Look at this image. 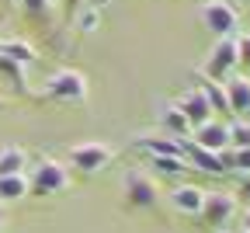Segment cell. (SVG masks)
Masks as SVG:
<instances>
[{
    "mask_svg": "<svg viewBox=\"0 0 250 233\" xmlns=\"http://www.w3.org/2000/svg\"><path fill=\"white\" fill-rule=\"evenodd\" d=\"M66 188H70V171L59 160H39L28 174V195H35V198H49Z\"/></svg>",
    "mask_w": 250,
    "mask_h": 233,
    "instance_id": "6da1fadb",
    "label": "cell"
},
{
    "mask_svg": "<svg viewBox=\"0 0 250 233\" xmlns=\"http://www.w3.org/2000/svg\"><path fill=\"white\" fill-rule=\"evenodd\" d=\"M42 97L45 101H59V105H77L87 97V77L80 70H56L52 77H45V87H42Z\"/></svg>",
    "mask_w": 250,
    "mask_h": 233,
    "instance_id": "7a4b0ae2",
    "label": "cell"
},
{
    "mask_svg": "<svg viewBox=\"0 0 250 233\" xmlns=\"http://www.w3.org/2000/svg\"><path fill=\"white\" fill-rule=\"evenodd\" d=\"M236 66H240L236 39H233V35H229V39H215L212 49H208V59H205V66H202V77L223 84V80H229V77L236 73Z\"/></svg>",
    "mask_w": 250,
    "mask_h": 233,
    "instance_id": "3957f363",
    "label": "cell"
},
{
    "mask_svg": "<svg viewBox=\"0 0 250 233\" xmlns=\"http://www.w3.org/2000/svg\"><path fill=\"white\" fill-rule=\"evenodd\" d=\"M198 18H202V24L212 31L215 39H229L233 31H236V24H240L233 4H226V0H205L202 11H198Z\"/></svg>",
    "mask_w": 250,
    "mask_h": 233,
    "instance_id": "277c9868",
    "label": "cell"
},
{
    "mask_svg": "<svg viewBox=\"0 0 250 233\" xmlns=\"http://www.w3.org/2000/svg\"><path fill=\"white\" fill-rule=\"evenodd\" d=\"M122 191H125V202H129L132 209H153L156 198H160V191H156V181L143 171H129L122 178Z\"/></svg>",
    "mask_w": 250,
    "mask_h": 233,
    "instance_id": "5b68a950",
    "label": "cell"
},
{
    "mask_svg": "<svg viewBox=\"0 0 250 233\" xmlns=\"http://www.w3.org/2000/svg\"><path fill=\"white\" fill-rule=\"evenodd\" d=\"M70 163L80 171V174H98L111 163V150L104 143H77L70 150Z\"/></svg>",
    "mask_w": 250,
    "mask_h": 233,
    "instance_id": "8992f818",
    "label": "cell"
},
{
    "mask_svg": "<svg viewBox=\"0 0 250 233\" xmlns=\"http://www.w3.org/2000/svg\"><path fill=\"white\" fill-rule=\"evenodd\" d=\"M236 216V195L233 191H205V206H202V219L215 230H223L229 219Z\"/></svg>",
    "mask_w": 250,
    "mask_h": 233,
    "instance_id": "52a82bcc",
    "label": "cell"
},
{
    "mask_svg": "<svg viewBox=\"0 0 250 233\" xmlns=\"http://www.w3.org/2000/svg\"><path fill=\"white\" fill-rule=\"evenodd\" d=\"M167 202L177 216H202V206H205V188L202 185H174L167 191Z\"/></svg>",
    "mask_w": 250,
    "mask_h": 233,
    "instance_id": "ba28073f",
    "label": "cell"
},
{
    "mask_svg": "<svg viewBox=\"0 0 250 233\" xmlns=\"http://www.w3.org/2000/svg\"><path fill=\"white\" fill-rule=\"evenodd\" d=\"M191 143L202 146V150H212V153H226V150H229V122L208 118L205 125L195 129V140H191Z\"/></svg>",
    "mask_w": 250,
    "mask_h": 233,
    "instance_id": "9c48e42d",
    "label": "cell"
},
{
    "mask_svg": "<svg viewBox=\"0 0 250 233\" xmlns=\"http://www.w3.org/2000/svg\"><path fill=\"white\" fill-rule=\"evenodd\" d=\"M174 105H177V108H181V115L188 118L191 132H195L198 125H205L208 118H215V115H212V108H208V101H205V94H202L198 87H195V91H188V94H181Z\"/></svg>",
    "mask_w": 250,
    "mask_h": 233,
    "instance_id": "30bf717a",
    "label": "cell"
},
{
    "mask_svg": "<svg viewBox=\"0 0 250 233\" xmlns=\"http://www.w3.org/2000/svg\"><path fill=\"white\" fill-rule=\"evenodd\" d=\"M226 101H229V112L240 115V118H250V77H240L233 73L226 84Z\"/></svg>",
    "mask_w": 250,
    "mask_h": 233,
    "instance_id": "8fae6325",
    "label": "cell"
},
{
    "mask_svg": "<svg viewBox=\"0 0 250 233\" xmlns=\"http://www.w3.org/2000/svg\"><path fill=\"white\" fill-rule=\"evenodd\" d=\"M139 150H146L149 157H184V143L170 140L167 132H146L143 140H136Z\"/></svg>",
    "mask_w": 250,
    "mask_h": 233,
    "instance_id": "7c38bea8",
    "label": "cell"
},
{
    "mask_svg": "<svg viewBox=\"0 0 250 233\" xmlns=\"http://www.w3.org/2000/svg\"><path fill=\"white\" fill-rule=\"evenodd\" d=\"M188 157H191V163L198 171H208V174H226V171H233L229 167V153H212V150H202V146H188L184 150Z\"/></svg>",
    "mask_w": 250,
    "mask_h": 233,
    "instance_id": "4fadbf2b",
    "label": "cell"
},
{
    "mask_svg": "<svg viewBox=\"0 0 250 233\" xmlns=\"http://www.w3.org/2000/svg\"><path fill=\"white\" fill-rule=\"evenodd\" d=\"M160 125H164V132L170 140H177V143H184L188 136H191V125H188V118L181 115V108L177 105H167L164 112H160Z\"/></svg>",
    "mask_w": 250,
    "mask_h": 233,
    "instance_id": "5bb4252c",
    "label": "cell"
},
{
    "mask_svg": "<svg viewBox=\"0 0 250 233\" xmlns=\"http://www.w3.org/2000/svg\"><path fill=\"white\" fill-rule=\"evenodd\" d=\"M0 56L11 59V63H18V66H24V70L39 59L35 46H31V42H21V39H4V42H0Z\"/></svg>",
    "mask_w": 250,
    "mask_h": 233,
    "instance_id": "9a60e30c",
    "label": "cell"
},
{
    "mask_svg": "<svg viewBox=\"0 0 250 233\" xmlns=\"http://www.w3.org/2000/svg\"><path fill=\"white\" fill-rule=\"evenodd\" d=\"M195 80H198L195 87L205 94V101H208L212 115H215V112H229V101H226V87H223V84H219V80H208V77H202V73H198Z\"/></svg>",
    "mask_w": 250,
    "mask_h": 233,
    "instance_id": "2e32d148",
    "label": "cell"
},
{
    "mask_svg": "<svg viewBox=\"0 0 250 233\" xmlns=\"http://www.w3.org/2000/svg\"><path fill=\"white\" fill-rule=\"evenodd\" d=\"M24 195H28V174H7V178H0V206L21 202Z\"/></svg>",
    "mask_w": 250,
    "mask_h": 233,
    "instance_id": "e0dca14e",
    "label": "cell"
},
{
    "mask_svg": "<svg viewBox=\"0 0 250 233\" xmlns=\"http://www.w3.org/2000/svg\"><path fill=\"white\" fill-rule=\"evenodd\" d=\"M24 150L21 146H4L0 150V178H7V174H24Z\"/></svg>",
    "mask_w": 250,
    "mask_h": 233,
    "instance_id": "ac0fdd59",
    "label": "cell"
},
{
    "mask_svg": "<svg viewBox=\"0 0 250 233\" xmlns=\"http://www.w3.org/2000/svg\"><path fill=\"white\" fill-rule=\"evenodd\" d=\"M188 157H149V167L156 171V174H167V178H177V174H184L191 163H184Z\"/></svg>",
    "mask_w": 250,
    "mask_h": 233,
    "instance_id": "d6986e66",
    "label": "cell"
},
{
    "mask_svg": "<svg viewBox=\"0 0 250 233\" xmlns=\"http://www.w3.org/2000/svg\"><path fill=\"white\" fill-rule=\"evenodd\" d=\"M229 146H250V122H229Z\"/></svg>",
    "mask_w": 250,
    "mask_h": 233,
    "instance_id": "ffe728a7",
    "label": "cell"
},
{
    "mask_svg": "<svg viewBox=\"0 0 250 233\" xmlns=\"http://www.w3.org/2000/svg\"><path fill=\"white\" fill-rule=\"evenodd\" d=\"M0 73H7V80L14 84V91H24V66H18V63L0 56Z\"/></svg>",
    "mask_w": 250,
    "mask_h": 233,
    "instance_id": "44dd1931",
    "label": "cell"
},
{
    "mask_svg": "<svg viewBox=\"0 0 250 233\" xmlns=\"http://www.w3.org/2000/svg\"><path fill=\"white\" fill-rule=\"evenodd\" d=\"M229 167L250 174V146H233V153H229Z\"/></svg>",
    "mask_w": 250,
    "mask_h": 233,
    "instance_id": "7402d4cb",
    "label": "cell"
},
{
    "mask_svg": "<svg viewBox=\"0 0 250 233\" xmlns=\"http://www.w3.org/2000/svg\"><path fill=\"white\" fill-rule=\"evenodd\" d=\"M49 7H52L49 0H21V11H24L28 18H42Z\"/></svg>",
    "mask_w": 250,
    "mask_h": 233,
    "instance_id": "603a6c76",
    "label": "cell"
},
{
    "mask_svg": "<svg viewBox=\"0 0 250 233\" xmlns=\"http://www.w3.org/2000/svg\"><path fill=\"white\" fill-rule=\"evenodd\" d=\"M236 52H240V66H243V70H250V31L236 39Z\"/></svg>",
    "mask_w": 250,
    "mask_h": 233,
    "instance_id": "cb8c5ba5",
    "label": "cell"
},
{
    "mask_svg": "<svg viewBox=\"0 0 250 233\" xmlns=\"http://www.w3.org/2000/svg\"><path fill=\"white\" fill-rule=\"evenodd\" d=\"M80 28H83V31H94V28H98V11L87 7V11L80 14Z\"/></svg>",
    "mask_w": 250,
    "mask_h": 233,
    "instance_id": "d4e9b609",
    "label": "cell"
},
{
    "mask_svg": "<svg viewBox=\"0 0 250 233\" xmlns=\"http://www.w3.org/2000/svg\"><path fill=\"white\" fill-rule=\"evenodd\" d=\"M243 230H247V233H250V209H247V212H243Z\"/></svg>",
    "mask_w": 250,
    "mask_h": 233,
    "instance_id": "484cf974",
    "label": "cell"
},
{
    "mask_svg": "<svg viewBox=\"0 0 250 233\" xmlns=\"http://www.w3.org/2000/svg\"><path fill=\"white\" fill-rule=\"evenodd\" d=\"M4 219H7V212H4V206H0V226H4Z\"/></svg>",
    "mask_w": 250,
    "mask_h": 233,
    "instance_id": "4316f807",
    "label": "cell"
},
{
    "mask_svg": "<svg viewBox=\"0 0 250 233\" xmlns=\"http://www.w3.org/2000/svg\"><path fill=\"white\" fill-rule=\"evenodd\" d=\"M49 4H59V0H49Z\"/></svg>",
    "mask_w": 250,
    "mask_h": 233,
    "instance_id": "83f0119b",
    "label": "cell"
},
{
    "mask_svg": "<svg viewBox=\"0 0 250 233\" xmlns=\"http://www.w3.org/2000/svg\"><path fill=\"white\" fill-rule=\"evenodd\" d=\"M236 233H247V230H236Z\"/></svg>",
    "mask_w": 250,
    "mask_h": 233,
    "instance_id": "f1b7e54d",
    "label": "cell"
},
{
    "mask_svg": "<svg viewBox=\"0 0 250 233\" xmlns=\"http://www.w3.org/2000/svg\"><path fill=\"white\" fill-rule=\"evenodd\" d=\"M219 233H223V230H219Z\"/></svg>",
    "mask_w": 250,
    "mask_h": 233,
    "instance_id": "f546056e",
    "label": "cell"
}]
</instances>
